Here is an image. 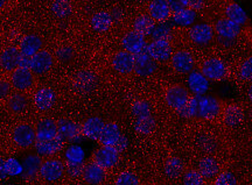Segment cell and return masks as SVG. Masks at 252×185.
<instances>
[{"mask_svg":"<svg viewBox=\"0 0 252 185\" xmlns=\"http://www.w3.org/2000/svg\"><path fill=\"white\" fill-rule=\"evenodd\" d=\"M12 84L9 79L0 78V100H7L12 96Z\"/></svg>","mask_w":252,"mask_h":185,"instance_id":"7dc6e473","label":"cell"},{"mask_svg":"<svg viewBox=\"0 0 252 185\" xmlns=\"http://www.w3.org/2000/svg\"><path fill=\"white\" fill-rule=\"evenodd\" d=\"M156 126V119H154L152 115H150V117L135 119L134 131L137 132L138 134H140V135H149V134H151L154 131Z\"/></svg>","mask_w":252,"mask_h":185,"instance_id":"d590c367","label":"cell"},{"mask_svg":"<svg viewBox=\"0 0 252 185\" xmlns=\"http://www.w3.org/2000/svg\"><path fill=\"white\" fill-rule=\"evenodd\" d=\"M72 56V50L69 48V47H63L58 52V57L61 59V61H67V59H70Z\"/></svg>","mask_w":252,"mask_h":185,"instance_id":"f5cc1de1","label":"cell"},{"mask_svg":"<svg viewBox=\"0 0 252 185\" xmlns=\"http://www.w3.org/2000/svg\"><path fill=\"white\" fill-rule=\"evenodd\" d=\"M12 140L18 148L28 149L35 143L36 132L28 124L18 125L12 134Z\"/></svg>","mask_w":252,"mask_h":185,"instance_id":"8fae6325","label":"cell"},{"mask_svg":"<svg viewBox=\"0 0 252 185\" xmlns=\"http://www.w3.org/2000/svg\"><path fill=\"white\" fill-rule=\"evenodd\" d=\"M145 52L152 57L157 63H166L169 62L174 48L171 40H152L147 43Z\"/></svg>","mask_w":252,"mask_h":185,"instance_id":"8992f818","label":"cell"},{"mask_svg":"<svg viewBox=\"0 0 252 185\" xmlns=\"http://www.w3.org/2000/svg\"><path fill=\"white\" fill-rule=\"evenodd\" d=\"M147 14L156 21V24L168 23L173 12L167 0H150L147 5Z\"/></svg>","mask_w":252,"mask_h":185,"instance_id":"9a60e30c","label":"cell"},{"mask_svg":"<svg viewBox=\"0 0 252 185\" xmlns=\"http://www.w3.org/2000/svg\"><path fill=\"white\" fill-rule=\"evenodd\" d=\"M54 65V57L48 50L42 49L32 57V73L34 75H43L48 73Z\"/></svg>","mask_w":252,"mask_h":185,"instance_id":"44dd1931","label":"cell"},{"mask_svg":"<svg viewBox=\"0 0 252 185\" xmlns=\"http://www.w3.org/2000/svg\"><path fill=\"white\" fill-rule=\"evenodd\" d=\"M169 7H171L173 13L180 11V9L186 8V2L185 0H167Z\"/></svg>","mask_w":252,"mask_h":185,"instance_id":"f907efd6","label":"cell"},{"mask_svg":"<svg viewBox=\"0 0 252 185\" xmlns=\"http://www.w3.org/2000/svg\"><path fill=\"white\" fill-rule=\"evenodd\" d=\"M190 97L191 93L189 92L187 86L181 85V84H173L167 87L165 92V103L169 108L178 112L187 104Z\"/></svg>","mask_w":252,"mask_h":185,"instance_id":"5b68a950","label":"cell"},{"mask_svg":"<svg viewBox=\"0 0 252 185\" xmlns=\"http://www.w3.org/2000/svg\"><path fill=\"white\" fill-rule=\"evenodd\" d=\"M187 89L191 95L202 97L210 89L209 80L203 76L198 69H194L191 73L187 75Z\"/></svg>","mask_w":252,"mask_h":185,"instance_id":"2e32d148","label":"cell"},{"mask_svg":"<svg viewBox=\"0 0 252 185\" xmlns=\"http://www.w3.org/2000/svg\"><path fill=\"white\" fill-rule=\"evenodd\" d=\"M9 1H11V0H0V12L4 11L5 8H7Z\"/></svg>","mask_w":252,"mask_h":185,"instance_id":"6f0895ef","label":"cell"},{"mask_svg":"<svg viewBox=\"0 0 252 185\" xmlns=\"http://www.w3.org/2000/svg\"><path fill=\"white\" fill-rule=\"evenodd\" d=\"M213 185H238V180L234 172L220 171L214 180Z\"/></svg>","mask_w":252,"mask_h":185,"instance_id":"bcb514c9","label":"cell"},{"mask_svg":"<svg viewBox=\"0 0 252 185\" xmlns=\"http://www.w3.org/2000/svg\"><path fill=\"white\" fill-rule=\"evenodd\" d=\"M9 81H11L12 87L15 91L24 93L34 86L35 78H34V74L30 69L18 68L9 75Z\"/></svg>","mask_w":252,"mask_h":185,"instance_id":"30bf717a","label":"cell"},{"mask_svg":"<svg viewBox=\"0 0 252 185\" xmlns=\"http://www.w3.org/2000/svg\"><path fill=\"white\" fill-rule=\"evenodd\" d=\"M137 1H139V2H146V1H150V0H137Z\"/></svg>","mask_w":252,"mask_h":185,"instance_id":"680465c9","label":"cell"},{"mask_svg":"<svg viewBox=\"0 0 252 185\" xmlns=\"http://www.w3.org/2000/svg\"><path fill=\"white\" fill-rule=\"evenodd\" d=\"M119 159H121V153L115 147L100 146L93 154V161L105 170L115 168L119 163Z\"/></svg>","mask_w":252,"mask_h":185,"instance_id":"ba28073f","label":"cell"},{"mask_svg":"<svg viewBox=\"0 0 252 185\" xmlns=\"http://www.w3.org/2000/svg\"><path fill=\"white\" fill-rule=\"evenodd\" d=\"M216 36L228 40H236L242 34V26L226 18H220L213 25Z\"/></svg>","mask_w":252,"mask_h":185,"instance_id":"e0dca14e","label":"cell"},{"mask_svg":"<svg viewBox=\"0 0 252 185\" xmlns=\"http://www.w3.org/2000/svg\"><path fill=\"white\" fill-rule=\"evenodd\" d=\"M111 64L116 73L130 75L134 70V55L125 52V50H121L113 55Z\"/></svg>","mask_w":252,"mask_h":185,"instance_id":"7402d4cb","label":"cell"},{"mask_svg":"<svg viewBox=\"0 0 252 185\" xmlns=\"http://www.w3.org/2000/svg\"><path fill=\"white\" fill-rule=\"evenodd\" d=\"M81 1H82V0H81ZM83 1H84V0H83Z\"/></svg>","mask_w":252,"mask_h":185,"instance_id":"be15d7a7","label":"cell"},{"mask_svg":"<svg viewBox=\"0 0 252 185\" xmlns=\"http://www.w3.org/2000/svg\"><path fill=\"white\" fill-rule=\"evenodd\" d=\"M237 76L242 81L252 83V55L241 62L237 69Z\"/></svg>","mask_w":252,"mask_h":185,"instance_id":"ab89813d","label":"cell"},{"mask_svg":"<svg viewBox=\"0 0 252 185\" xmlns=\"http://www.w3.org/2000/svg\"><path fill=\"white\" fill-rule=\"evenodd\" d=\"M122 130L118 124H116V122H109V124H105V126H104L97 142L100 146L115 147L116 143L118 142L119 137L122 136Z\"/></svg>","mask_w":252,"mask_h":185,"instance_id":"4316f807","label":"cell"},{"mask_svg":"<svg viewBox=\"0 0 252 185\" xmlns=\"http://www.w3.org/2000/svg\"><path fill=\"white\" fill-rule=\"evenodd\" d=\"M197 12L191 8H184L175 12L172 15V21L176 27L189 28L195 24L197 20Z\"/></svg>","mask_w":252,"mask_h":185,"instance_id":"4dcf8cb0","label":"cell"},{"mask_svg":"<svg viewBox=\"0 0 252 185\" xmlns=\"http://www.w3.org/2000/svg\"><path fill=\"white\" fill-rule=\"evenodd\" d=\"M223 102L213 96H202L198 100V117L203 120H215L220 115Z\"/></svg>","mask_w":252,"mask_h":185,"instance_id":"52a82bcc","label":"cell"},{"mask_svg":"<svg viewBox=\"0 0 252 185\" xmlns=\"http://www.w3.org/2000/svg\"><path fill=\"white\" fill-rule=\"evenodd\" d=\"M105 126V122L99 117H90L82 125V135L88 140L97 141Z\"/></svg>","mask_w":252,"mask_h":185,"instance_id":"d4e9b609","label":"cell"},{"mask_svg":"<svg viewBox=\"0 0 252 185\" xmlns=\"http://www.w3.org/2000/svg\"><path fill=\"white\" fill-rule=\"evenodd\" d=\"M6 171L8 177H17L24 174V165L19 159L14 158H9L5 161Z\"/></svg>","mask_w":252,"mask_h":185,"instance_id":"ee69618b","label":"cell"},{"mask_svg":"<svg viewBox=\"0 0 252 185\" xmlns=\"http://www.w3.org/2000/svg\"><path fill=\"white\" fill-rule=\"evenodd\" d=\"M156 25H157L156 21H154L149 14L144 13V14L138 15V17L134 19L133 30L141 34L143 36L147 37V36H151V34H152Z\"/></svg>","mask_w":252,"mask_h":185,"instance_id":"1f68e13d","label":"cell"},{"mask_svg":"<svg viewBox=\"0 0 252 185\" xmlns=\"http://www.w3.org/2000/svg\"><path fill=\"white\" fill-rule=\"evenodd\" d=\"M151 185H156V184H151Z\"/></svg>","mask_w":252,"mask_h":185,"instance_id":"6125c7cd","label":"cell"},{"mask_svg":"<svg viewBox=\"0 0 252 185\" xmlns=\"http://www.w3.org/2000/svg\"><path fill=\"white\" fill-rule=\"evenodd\" d=\"M84 164H68V163H65V174L71 178H80L82 177Z\"/></svg>","mask_w":252,"mask_h":185,"instance_id":"c3c4849f","label":"cell"},{"mask_svg":"<svg viewBox=\"0 0 252 185\" xmlns=\"http://www.w3.org/2000/svg\"><path fill=\"white\" fill-rule=\"evenodd\" d=\"M42 158L37 154H30L24 159V174L27 178H35L39 175L40 167L42 164Z\"/></svg>","mask_w":252,"mask_h":185,"instance_id":"d6a6232c","label":"cell"},{"mask_svg":"<svg viewBox=\"0 0 252 185\" xmlns=\"http://www.w3.org/2000/svg\"><path fill=\"white\" fill-rule=\"evenodd\" d=\"M115 185H140V181L134 172L123 171L116 177Z\"/></svg>","mask_w":252,"mask_h":185,"instance_id":"f6af8a7d","label":"cell"},{"mask_svg":"<svg viewBox=\"0 0 252 185\" xmlns=\"http://www.w3.org/2000/svg\"><path fill=\"white\" fill-rule=\"evenodd\" d=\"M131 111L135 119L150 117V115H152V106L147 100H137L132 105Z\"/></svg>","mask_w":252,"mask_h":185,"instance_id":"60d3db41","label":"cell"},{"mask_svg":"<svg viewBox=\"0 0 252 185\" xmlns=\"http://www.w3.org/2000/svg\"><path fill=\"white\" fill-rule=\"evenodd\" d=\"M21 52L19 47L11 46L4 49V52L0 54V67L6 73L11 74L15 69L19 68V62H20Z\"/></svg>","mask_w":252,"mask_h":185,"instance_id":"cb8c5ba5","label":"cell"},{"mask_svg":"<svg viewBox=\"0 0 252 185\" xmlns=\"http://www.w3.org/2000/svg\"><path fill=\"white\" fill-rule=\"evenodd\" d=\"M33 100L34 105L39 111H48L55 104L56 93L50 87H42V89L36 91Z\"/></svg>","mask_w":252,"mask_h":185,"instance_id":"484cf974","label":"cell"},{"mask_svg":"<svg viewBox=\"0 0 252 185\" xmlns=\"http://www.w3.org/2000/svg\"><path fill=\"white\" fill-rule=\"evenodd\" d=\"M158 69V63L146 52L134 55V73L139 77H149Z\"/></svg>","mask_w":252,"mask_h":185,"instance_id":"d6986e66","label":"cell"},{"mask_svg":"<svg viewBox=\"0 0 252 185\" xmlns=\"http://www.w3.org/2000/svg\"><path fill=\"white\" fill-rule=\"evenodd\" d=\"M74 185H86L84 183H76V184H74Z\"/></svg>","mask_w":252,"mask_h":185,"instance_id":"91938a15","label":"cell"},{"mask_svg":"<svg viewBox=\"0 0 252 185\" xmlns=\"http://www.w3.org/2000/svg\"><path fill=\"white\" fill-rule=\"evenodd\" d=\"M165 175L167 178L174 181L180 178L185 172V165L179 158H171L167 159L165 164Z\"/></svg>","mask_w":252,"mask_h":185,"instance_id":"e575fe53","label":"cell"},{"mask_svg":"<svg viewBox=\"0 0 252 185\" xmlns=\"http://www.w3.org/2000/svg\"><path fill=\"white\" fill-rule=\"evenodd\" d=\"M187 37L195 46L204 47L210 45L216 39V33L214 30L213 25L198 23L194 24L191 27H189Z\"/></svg>","mask_w":252,"mask_h":185,"instance_id":"277c9868","label":"cell"},{"mask_svg":"<svg viewBox=\"0 0 252 185\" xmlns=\"http://www.w3.org/2000/svg\"><path fill=\"white\" fill-rule=\"evenodd\" d=\"M198 100H200V97L191 95L187 104H186L180 111H178L179 114H180L182 118H187V119L196 118L198 115Z\"/></svg>","mask_w":252,"mask_h":185,"instance_id":"f35d334b","label":"cell"},{"mask_svg":"<svg viewBox=\"0 0 252 185\" xmlns=\"http://www.w3.org/2000/svg\"><path fill=\"white\" fill-rule=\"evenodd\" d=\"M7 105L11 112L21 113L27 108V99L21 92L12 93V96L7 99Z\"/></svg>","mask_w":252,"mask_h":185,"instance_id":"8d00e7d4","label":"cell"},{"mask_svg":"<svg viewBox=\"0 0 252 185\" xmlns=\"http://www.w3.org/2000/svg\"><path fill=\"white\" fill-rule=\"evenodd\" d=\"M65 174V163L61 159L49 158L42 161L40 167L39 177L46 183H55L61 180Z\"/></svg>","mask_w":252,"mask_h":185,"instance_id":"3957f363","label":"cell"},{"mask_svg":"<svg viewBox=\"0 0 252 185\" xmlns=\"http://www.w3.org/2000/svg\"><path fill=\"white\" fill-rule=\"evenodd\" d=\"M43 42L39 35L35 34H28V35L24 36L23 40L20 41L19 45V49H20L21 54L26 56H34L40 50H42Z\"/></svg>","mask_w":252,"mask_h":185,"instance_id":"f1b7e54d","label":"cell"},{"mask_svg":"<svg viewBox=\"0 0 252 185\" xmlns=\"http://www.w3.org/2000/svg\"><path fill=\"white\" fill-rule=\"evenodd\" d=\"M247 98L249 100V103H251L252 104V83H250V85H249L247 90Z\"/></svg>","mask_w":252,"mask_h":185,"instance_id":"9f6ffc18","label":"cell"},{"mask_svg":"<svg viewBox=\"0 0 252 185\" xmlns=\"http://www.w3.org/2000/svg\"><path fill=\"white\" fill-rule=\"evenodd\" d=\"M197 69L209 81H223L230 76L228 63L220 56L210 55L202 58Z\"/></svg>","mask_w":252,"mask_h":185,"instance_id":"6da1fadb","label":"cell"},{"mask_svg":"<svg viewBox=\"0 0 252 185\" xmlns=\"http://www.w3.org/2000/svg\"><path fill=\"white\" fill-rule=\"evenodd\" d=\"M186 8H191L194 11L200 12L206 8V0H185Z\"/></svg>","mask_w":252,"mask_h":185,"instance_id":"681fc988","label":"cell"},{"mask_svg":"<svg viewBox=\"0 0 252 185\" xmlns=\"http://www.w3.org/2000/svg\"><path fill=\"white\" fill-rule=\"evenodd\" d=\"M146 37L137 33L135 30H128L122 37V47L125 52L130 53L132 55H138L145 52L146 48Z\"/></svg>","mask_w":252,"mask_h":185,"instance_id":"ac0fdd59","label":"cell"},{"mask_svg":"<svg viewBox=\"0 0 252 185\" xmlns=\"http://www.w3.org/2000/svg\"><path fill=\"white\" fill-rule=\"evenodd\" d=\"M173 35V27L168 23L157 24L151 37L152 40H171Z\"/></svg>","mask_w":252,"mask_h":185,"instance_id":"7bdbcfd3","label":"cell"},{"mask_svg":"<svg viewBox=\"0 0 252 185\" xmlns=\"http://www.w3.org/2000/svg\"><path fill=\"white\" fill-rule=\"evenodd\" d=\"M182 178V185H206V180L198 172L197 169H188L185 170Z\"/></svg>","mask_w":252,"mask_h":185,"instance_id":"b9f144b4","label":"cell"},{"mask_svg":"<svg viewBox=\"0 0 252 185\" xmlns=\"http://www.w3.org/2000/svg\"><path fill=\"white\" fill-rule=\"evenodd\" d=\"M197 170L202 175V177L206 181H210L215 178L217 175L222 170L220 159L212 155H206L198 161Z\"/></svg>","mask_w":252,"mask_h":185,"instance_id":"ffe728a7","label":"cell"},{"mask_svg":"<svg viewBox=\"0 0 252 185\" xmlns=\"http://www.w3.org/2000/svg\"><path fill=\"white\" fill-rule=\"evenodd\" d=\"M113 21L115 20H113L112 14L110 13V12L100 11L93 15V18H91L90 20V25L94 32L105 33L111 29Z\"/></svg>","mask_w":252,"mask_h":185,"instance_id":"f546056e","label":"cell"},{"mask_svg":"<svg viewBox=\"0 0 252 185\" xmlns=\"http://www.w3.org/2000/svg\"><path fill=\"white\" fill-rule=\"evenodd\" d=\"M106 177L108 174L105 169L94 161H90L84 164L81 178L86 185H103L105 183Z\"/></svg>","mask_w":252,"mask_h":185,"instance_id":"7c38bea8","label":"cell"},{"mask_svg":"<svg viewBox=\"0 0 252 185\" xmlns=\"http://www.w3.org/2000/svg\"><path fill=\"white\" fill-rule=\"evenodd\" d=\"M64 143H65V140L59 134L58 136L52 140H46V141L36 140L35 143H34V148H35V152L37 155H40L41 158L49 159L56 155L59 152H61L63 147H64Z\"/></svg>","mask_w":252,"mask_h":185,"instance_id":"5bb4252c","label":"cell"},{"mask_svg":"<svg viewBox=\"0 0 252 185\" xmlns=\"http://www.w3.org/2000/svg\"><path fill=\"white\" fill-rule=\"evenodd\" d=\"M36 140H52L59 135L58 122L50 118L42 119L36 126Z\"/></svg>","mask_w":252,"mask_h":185,"instance_id":"83f0119b","label":"cell"},{"mask_svg":"<svg viewBox=\"0 0 252 185\" xmlns=\"http://www.w3.org/2000/svg\"><path fill=\"white\" fill-rule=\"evenodd\" d=\"M50 8L53 14L58 18H67L72 12L70 0H54Z\"/></svg>","mask_w":252,"mask_h":185,"instance_id":"74e56055","label":"cell"},{"mask_svg":"<svg viewBox=\"0 0 252 185\" xmlns=\"http://www.w3.org/2000/svg\"><path fill=\"white\" fill-rule=\"evenodd\" d=\"M127 147H128V140H127V137H126L124 134H122V136L119 137V140H118V142L116 143V146H115V148L118 150L119 153H124L126 149H127Z\"/></svg>","mask_w":252,"mask_h":185,"instance_id":"816d5d0a","label":"cell"},{"mask_svg":"<svg viewBox=\"0 0 252 185\" xmlns=\"http://www.w3.org/2000/svg\"><path fill=\"white\" fill-rule=\"evenodd\" d=\"M169 65L176 75H188L196 67V61L193 53L188 49H178L173 53Z\"/></svg>","mask_w":252,"mask_h":185,"instance_id":"7a4b0ae2","label":"cell"},{"mask_svg":"<svg viewBox=\"0 0 252 185\" xmlns=\"http://www.w3.org/2000/svg\"><path fill=\"white\" fill-rule=\"evenodd\" d=\"M4 185H15V184H4Z\"/></svg>","mask_w":252,"mask_h":185,"instance_id":"94428289","label":"cell"},{"mask_svg":"<svg viewBox=\"0 0 252 185\" xmlns=\"http://www.w3.org/2000/svg\"><path fill=\"white\" fill-rule=\"evenodd\" d=\"M220 117L222 118L223 124L226 127L236 128L239 125L243 124L245 119V111L243 106L239 105L238 103H226V104H223Z\"/></svg>","mask_w":252,"mask_h":185,"instance_id":"9c48e42d","label":"cell"},{"mask_svg":"<svg viewBox=\"0 0 252 185\" xmlns=\"http://www.w3.org/2000/svg\"><path fill=\"white\" fill-rule=\"evenodd\" d=\"M222 12L224 18L245 27L249 24V15L245 9L232 0H222Z\"/></svg>","mask_w":252,"mask_h":185,"instance_id":"4fadbf2b","label":"cell"},{"mask_svg":"<svg viewBox=\"0 0 252 185\" xmlns=\"http://www.w3.org/2000/svg\"><path fill=\"white\" fill-rule=\"evenodd\" d=\"M59 134L64 140L70 141V142H80L83 139L82 135V128L77 122L69 120V119H61L58 121Z\"/></svg>","mask_w":252,"mask_h":185,"instance_id":"603a6c76","label":"cell"},{"mask_svg":"<svg viewBox=\"0 0 252 185\" xmlns=\"http://www.w3.org/2000/svg\"><path fill=\"white\" fill-rule=\"evenodd\" d=\"M7 177H8V175H7V171H6L5 159L0 158V182L5 181Z\"/></svg>","mask_w":252,"mask_h":185,"instance_id":"11a10c76","label":"cell"},{"mask_svg":"<svg viewBox=\"0 0 252 185\" xmlns=\"http://www.w3.org/2000/svg\"><path fill=\"white\" fill-rule=\"evenodd\" d=\"M86 159L84 149L76 143H72L64 152V162L68 164H84Z\"/></svg>","mask_w":252,"mask_h":185,"instance_id":"836d02e7","label":"cell"},{"mask_svg":"<svg viewBox=\"0 0 252 185\" xmlns=\"http://www.w3.org/2000/svg\"><path fill=\"white\" fill-rule=\"evenodd\" d=\"M32 57L33 56H26L21 54L20 57V62H19V68H24V69H30L32 68Z\"/></svg>","mask_w":252,"mask_h":185,"instance_id":"db71d44e","label":"cell"}]
</instances>
